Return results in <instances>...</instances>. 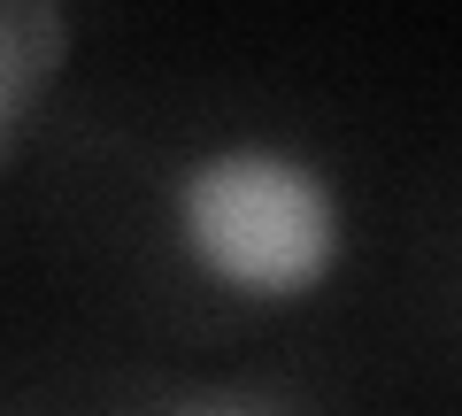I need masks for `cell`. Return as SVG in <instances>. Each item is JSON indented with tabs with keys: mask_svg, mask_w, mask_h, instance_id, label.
<instances>
[{
	"mask_svg": "<svg viewBox=\"0 0 462 416\" xmlns=\"http://www.w3.org/2000/svg\"><path fill=\"white\" fill-rule=\"evenodd\" d=\"M69 54L62 0H0V170L16 162L23 132L39 124Z\"/></svg>",
	"mask_w": 462,
	"mask_h": 416,
	"instance_id": "2",
	"label": "cell"
},
{
	"mask_svg": "<svg viewBox=\"0 0 462 416\" xmlns=\"http://www.w3.org/2000/svg\"><path fill=\"white\" fill-rule=\"evenodd\" d=\"M162 224L200 285L247 309L316 300L346 270L355 217L316 154L278 139H216L170 170Z\"/></svg>",
	"mask_w": 462,
	"mask_h": 416,
	"instance_id": "1",
	"label": "cell"
},
{
	"mask_svg": "<svg viewBox=\"0 0 462 416\" xmlns=\"http://www.w3.org/2000/svg\"><path fill=\"white\" fill-rule=\"evenodd\" d=\"M154 416H293L285 401H263V393H239V385H193V393L162 401Z\"/></svg>",
	"mask_w": 462,
	"mask_h": 416,
	"instance_id": "3",
	"label": "cell"
}]
</instances>
